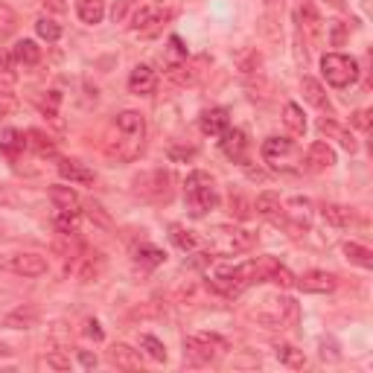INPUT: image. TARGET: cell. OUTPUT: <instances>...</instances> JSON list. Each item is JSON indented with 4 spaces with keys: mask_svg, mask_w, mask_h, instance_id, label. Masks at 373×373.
I'll return each instance as SVG.
<instances>
[{
    "mask_svg": "<svg viewBox=\"0 0 373 373\" xmlns=\"http://www.w3.org/2000/svg\"><path fill=\"white\" fill-rule=\"evenodd\" d=\"M27 137H30V146L38 152V155H41V158H44V155H55V143L50 140V137L44 134V131H38V129H32V131H27Z\"/></svg>",
    "mask_w": 373,
    "mask_h": 373,
    "instance_id": "f546056e",
    "label": "cell"
},
{
    "mask_svg": "<svg viewBox=\"0 0 373 373\" xmlns=\"http://www.w3.org/2000/svg\"><path fill=\"white\" fill-rule=\"evenodd\" d=\"M184 195H187V204H190L192 216H204V213H210L216 204H219V195H216L213 178H210L207 172H202V169H195V172L187 175Z\"/></svg>",
    "mask_w": 373,
    "mask_h": 373,
    "instance_id": "7a4b0ae2",
    "label": "cell"
},
{
    "mask_svg": "<svg viewBox=\"0 0 373 373\" xmlns=\"http://www.w3.org/2000/svg\"><path fill=\"white\" fill-rule=\"evenodd\" d=\"M117 137L111 140L108 152L114 155L117 161H134L143 149L146 140V120L140 111H123L117 114V123H114Z\"/></svg>",
    "mask_w": 373,
    "mask_h": 373,
    "instance_id": "6da1fadb",
    "label": "cell"
},
{
    "mask_svg": "<svg viewBox=\"0 0 373 373\" xmlns=\"http://www.w3.org/2000/svg\"><path fill=\"white\" fill-rule=\"evenodd\" d=\"M321 216H324V222L332 225V228H350L353 222H356V213H353V207H344V204H324Z\"/></svg>",
    "mask_w": 373,
    "mask_h": 373,
    "instance_id": "d6986e66",
    "label": "cell"
},
{
    "mask_svg": "<svg viewBox=\"0 0 373 373\" xmlns=\"http://www.w3.org/2000/svg\"><path fill=\"white\" fill-rule=\"evenodd\" d=\"M0 268H6V263H4V257H0Z\"/></svg>",
    "mask_w": 373,
    "mask_h": 373,
    "instance_id": "816d5d0a",
    "label": "cell"
},
{
    "mask_svg": "<svg viewBox=\"0 0 373 373\" xmlns=\"http://www.w3.org/2000/svg\"><path fill=\"white\" fill-rule=\"evenodd\" d=\"M199 126H202V131L210 134V137H222V134L230 129L228 111H225V108H207V111H202Z\"/></svg>",
    "mask_w": 373,
    "mask_h": 373,
    "instance_id": "9a60e30c",
    "label": "cell"
},
{
    "mask_svg": "<svg viewBox=\"0 0 373 373\" xmlns=\"http://www.w3.org/2000/svg\"><path fill=\"white\" fill-rule=\"evenodd\" d=\"M202 62H204V58H202ZM202 62H195V65H192V62H190V65H187V62H181V65H172V67L166 70L169 82L181 85V88H184V85H192V82L202 76V70H199V65H202Z\"/></svg>",
    "mask_w": 373,
    "mask_h": 373,
    "instance_id": "7402d4cb",
    "label": "cell"
},
{
    "mask_svg": "<svg viewBox=\"0 0 373 373\" xmlns=\"http://www.w3.org/2000/svg\"><path fill=\"white\" fill-rule=\"evenodd\" d=\"M225 350V341L219 336H187L184 339V356L192 365H210L219 359V353Z\"/></svg>",
    "mask_w": 373,
    "mask_h": 373,
    "instance_id": "277c9868",
    "label": "cell"
},
{
    "mask_svg": "<svg viewBox=\"0 0 373 373\" xmlns=\"http://www.w3.org/2000/svg\"><path fill=\"white\" fill-rule=\"evenodd\" d=\"M79 362H82V367H96V356H91V353L88 350H79Z\"/></svg>",
    "mask_w": 373,
    "mask_h": 373,
    "instance_id": "bcb514c9",
    "label": "cell"
},
{
    "mask_svg": "<svg viewBox=\"0 0 373 373\" xmlns=\"http://www.w3.org/2000/svg\"><path fill=\"white\" fill-rule=\"evenodd\" d=\"M47 365L53 370H70V356H65V353H47Z\"/></svg>",
    "mask_w": 373,
    "mask_h": 373,
    "instance_id": "ab89813d",
    "label": "cell"
},
{
    "mask_svg": "<svg viewBox=\"0 0 373 373\" xmlns=\"http://www.w3.org/2000/svg\"><path fill=\"white\" fill-rule=\"evenodd\" d=\"M294 283H298V289H303V292H309V294H329V292H336V286H339L336 274L321 271V268L306 271L303 277H298Z\"/></svg>",
    "mask_w": 373,
    "mask_h": 373,
    "instance_id": "ba28073f",
    "label": "cell"
},
{
    "mask_svg": "<svg viewBox=\"0 0 373 373\" xmlns=\"http://www.w3.org/2000/svg\"><path fill=\"white\" fill-rule=\"evenodd\" d=\"M12 58H15L18 65L32 67V65L41 62V47H38L35 41H30V38H24V41H18V44L12 47Z\"/></svg>",
    "mask_w": 373,
    "mask_h": 373,
    "instance_id": "cb8c5ba5",
    "label": "cell"
},
{
    "mask_svg": "<svg viewBox=\"0 0 373 373\" xmlns=\"http://www.w3.org/2000/svg\"><path fill=\"white\" fill-rule=\"evenodd\" d=\"M88 216H91V219H96V222H100L103 228H111V219H108V216L103 213V207L96 204V202H91V204H88Z\"/></svg>",
    "mask_w": 373,
    "mask_h": 373,
    "instance_id": "60d3db41",
    "label": "cell"
},
{
    "mask_svg": "<svg viewBox=\"0 0 373 373\" xmlns=\"http://www.w3.org/2000/svg\"><path fill=\"white\" fill-rule=\"evenodd\" d=\"M327 4H329L332 9H344V6H347V0H327Z\"/></svg>",
    "mask_w": 373,
    "mask_h": 373,
    "instance_id": "7dc6e473",
    "label": "cell"
},
{
    "mask_svg": "<svg viewBox=\"0 0 373 373\" xmlns=\"http://www.w3.org/2000/svg\"><path fill=\"white\" fill-rule=\"evenodd\" d=\"M254 210H257L260 216H266V219H271V222L283 219V204H280L277 192H260L257 202H254Z\"/></svg>",
    "mask_w": 373,
    "mask_h": 373,
    "instance_id": "ac0fdd59",
    "label": "cell"
},
{
    "mask_svg": "<svg viewBox=\"0 0 373 373\" xmlns=\"http://www.w3.org/2000/svg\"><path fill=\"white\" fill-rule=\"evenodd\" d=\"M108 362L114 367H120V370H137V367H140V356H137V350H131L126 344H114L108 350Z\"/></svg>",
    "mask_w": 373,
    "mask_h": 373,
    "instance_id": "ffe728a7",
    "label": "cell"
},
{
    "mask_svg": "<svg viewBox=\"0 0 373 373\" xmlns=\"http://www.w3.org/2000/svg\"><path fill=\"white\" fill-rule=\"evenodd\" d=\"M166 21V12L158 4H146L131 15V30L140 32V35H155L161 30V24Z\"/></svg>",
    "mask_w": 373,
    "mask_h": 373,
    "instance_id": "52a82bcc",
    "label": "cell"
},
{
    "mask_svg": "<svg viewBox=\"0 0 373 373\" xmlns=\"http://www.w3.org/2000/svg\"><path fill=\"white\" fill-rule=\"evenodd\" d=\"M332 164H336V152H332V146H327V143L318 140V143H312L306 149V169L309 172H324Z\"/></svg>",
    "mask_w": 373,
    "mask_h": 373,
    "instance_id": "4fadbf2b",
    "label": "cell"
},
{
    "mask_svg": "<svg viewBox=\"0 0 373 373\" xmlns=\"http://www.w3.org/2000/svg\"><path fill=\"white\" fill-rule=\"evenodd\" d=\"M18 30V15L12 6L6 4H0V41H6V38Z\"/></svg>",
    "mask_w": 373,
    "mask_h": 373,
    "instance_id": "1f68e13d",
    "label": "cell"
},
{
    "mask_svg": "<svg viewBox=\"0 0 373 373\" xmlns=\"http://www.w3.org/2000/svg\"><path fill=\"white\" fill-rule=\"evenodd\" d=\"M257 237L242 228H216L213 233V251L222 254V257H230V254H240V251H248Z\"/></svg>",
    "mask_w": 373,
    "mask_h": 373,
    "instance_id": "5b68a950",
    "label": "cell"
},
{
    "mask_svg": "<svg viewBox=\"0 0 373 373\" xmlns=\"http://www.w3.org/2000/svg\"><path fill=\"white\" fill-rule=\"evenodd\" d=\"M222 152L228 155L230 161L245 164V152H248V137L242 129H228L222 134Z\"/></svg>",
    "mask_w": 373,
    "mask_h": 373,
    "instance_id": "30bf717a",
    "label": "cell"
},
{
    "mask_svg": "<svg viewBox=\"0 0 373 373\" xmlns=\"http://www.w3.org/2000/svg\"><path fill=\"white\" fill-rule=\"evenodd\" d=\"M301 91H303V100L309 105H315V108H329V100H327V93L321 88L318 79H312V76H303L301 79Z\"/></svg>",
    "mask_w": 373,
    "mask_h": 373,
    "instance_id": "484cf974",
    "label": "cell"
},
{
    "mask_svg": "<svg viewBox=\"0 0 373 373\" xmlns=\"http://www.w3.org/2000/svg\"><path fill=\"white\" fill-rule=\"evenodd\" d=\"M35 32L44 38V41L55 44L58 38H62V27H58L55 21H50V18H41V21H35Z\"/></svg>",
    "mask_w": 373,
    "mask_h": 373,
    "instance_id": "836d02e7",
    "label": "cell"
},
{
    "mask_svg": "<svg viewBox=\"0 0 373 373\" xmlns=\"http://www.w3.org/2000/svg\"><path fill=\"white\" fill-rule=\"evenodd\" d=\"M251 210H254V204L248 199H242V195H233V199H230V213L240 216V219H248Z\"/></svg>",
    "mask_w": 373,
    "mask_h": 373,
    "instance_id": "8d00e7d4",
    "label": "cell"
},
{
    "mask_svg": "<svg viewBox=\"0 0 373 373\" xmlns=\"http://www.w3.org/2000/svg\"><path fill=\"white\" fill-rule=\"evenodd\" d=\"M263 158L274 161V166H277L280 161L294 158V143L286 140V137H268V140L263 143Z\"/></svg>",
    "mask_w": 373,
    "mask_h": 373,
    "instance_id": "e0dca14e",
    "label": "cell"
},
{
    "mask_svg": "<svg viewBox=\"0 0 373 373\" xmlns=\"http://www.w3.org/2000/svg\"><path fill=\"white\" fill-rule=\"evenodd\" d=\"M76 15L82 24H100L105 18V0H76Z\"/></svg>",
    "mask_w": 373,
    "mask_h": 373,
    "instance_id": "44dd1931",
    "label": "cell"
},
{
    "mask_svg": "<svg viewBox=\"0 0 373 373\" xmlns=\"http://www.w3.org/2000/svg\"><path fill=\"white\" fill-rule=\"evenodd\" d=\"M274 356H277L280 365H286V367H292V370H301V367L306 365L303 350L292 347V344H277V347H274Z\"/></svg>",
    "mask_w": 373,
    "mask_h": 373,
    "instance_id": "4316f807",
    "label": "cell"
},
{
    "mask_svg": "<svg viewBox=\"0 0 373 373\" xmlns=\"http://www.w3.org/2000/svg\"><path fill=\"white\" fill-rule=\"evenodd\" d=\"M298 21H301V32L309 38V41H321V35H324V21H321L318 9L312 6L309 0H303V4L298 6Z\"/></svg>",
    "mask_w": 373,
    "mask_h": 373,
    "instance_id": "9c48e42d",
    "label": "cell"
},
{
    "mask_svg": "<svg viewBox=\"0 0 373 373\" xmlns=\"http://www.w3.org/2000/svg\"><path fill=\"white\" fill-rule=\"evenodd\" d=\"M58 175L70 184H82V187H91L93 184V169H88L82 161H73V158H65L58 161Z\"/></svg>",
    "mask_w": 373,
    "mask_h": 373,
    "instance_id": "8fae6325",
    "label": "cell"
},
{
    "mask_svg": "<svg viewBox=\"0 0 373 373\" xmlns=\"http://www.w3.org/2000/svg\"><path fill=\"white\" fill-rule=\"evenodd\" d=\"M155 85H158V73H155L149 65H137L129 76V91L137 93V96H146L155 91Z\"/></svg>",
    "mask_w": 373,
    "mask_h": 373,
    "instance_id": "7c38bea8",
    "label": "cell"
},
{
    "mask_svg": "<svg viewBox=\"0 0 373 373\" xmlns=\"http://www.w3.org/2000/svg\"><path fill=\"white\" fill-rule=\"evenodd\" d=\"M350 123L356 126V129H362V131H367V129H370V111H365V108L356 111V114L350 117Z\"/></svg>",
    "mask_w": 373,
    "mask_h": 373,
    "instance_id": "b9f144b4",
    "label": "cell"
},
{
    "mask_svg": "<svg viewBox=\"0 0 373 373\" xmlns=\"http://www.w3.org/2000/svg\"><path fill=\"white\" fill-rule=\"evenodd\" d=\"M18 108V100L12 93H0V117H6V114H12Z\"/></svg>",
    "mask_w": 373,
    "mask_h": 373,
    "instance_id": "7bdbcfd3",
    "label": "cell"
},
{
    "mask_svg": "<svg viewBox=\"0 0 373 373\" xmlns=\"http://www.w3.org/2000/svg\"><path fill=\"white\" fill-rule=\"evenodd\" d=\"M169 240L178 245L181 251H192V248H195L192 230H187V228H181V225H172V228H169Z\"/></svg>",
    "mask_w": 373,
    "mask_h": 373,
    "instance_id": "d6a6232c",
    "label": "cell"
},
{
    "mask_svg": "<svg viewBox=\"0 0 373 373\" xmlns=\"http://www.w3.org/2000/svg\"><path fill=\"white\" fill-rule=\"evenodd\" d=\"M24 149H27L24 131H18V129H4V131H0V152H4L6 158H18Z\"/></svg>",
    "mask_w": 373,
    "mask_h": 373,
    "instance_id": "603a6c76",
    "label": "cell"
},
{
    "mask_svg": "<svg viewBox=\"0 0 373 373\" xmlns=\"http://www.w3.org/2000/svg\"><path fill=\"white\" fill-rule=\"evenodd\" d=\"M329 41H332V47H341L344 41H347V24H341V21H332L329 24Z\"/></svg>",
    "mask_w": 373,
    "mask_h": 373,
    "instance_id": "f35d334b",
    "label": "cell"
},
{
    "mask_svg": "<svg viewBox=\"0 0 373 373\" xmlns=\"http://www.w3.org/2000/svg\"><path fill=\"white\" fill-rule=\"evenodd\" d=\"M85 336L93 339V341H103V329H100V324H96V321H88V324H85Z\"/></svg>",
    "mask_w": 373,
    "mask_h": 373,
    "instance_id": "ee69618b",
    "label": "cell"
},
{
    "mask_svg": "<svg viewBox=\"0 0 373 373\" xmlns=\"http://www.w3.org/2000/svg\"><path fill=\"white\" fill-rule=\"evenodd\" d=\"M318 129H321L324 134H329V137H336V140H339V143H341V146H344V149H347L350 155L359 149L356 137H353L350 131H344V129H341V126H339L336 120H327V117H324V120H318Z\"/></svg>",
    "mask_w": 373,
    "mask_h": 373,
    "instance_id": "d4e9b609",
    "label": "cell"
},
{
    "mask_svg": "<svg viewBox=\"0 0 373 373\" xmlns=\"http://www.w3.org/2000/svg\"><path fill=\"white\" fill-rule=\"evenodd\" d=\"M6 62H9V55H6V53H0V65H6Z\"/></svg>",
    "mask_w": 373,
    "mask_h": 373,
    "instance_id": "f907efd6",
    "label": "cell"
},
{
    "mask_svg": "<svg viewBox=\"0 0 373 373\" xmlns=\"http://www.w3.org/2000/svg\"><path fill=\"white\" fill-rule=\"evenodd\" d=\"M283 123H286V129L292 131V134H303L306 131V120H303V111H301V105H294V103H286V108H283Z\"/></svg>",
    "mask_w": 373,
    "mask_h": 373,
    "instance_id": "83f0119b",
    "label": "cell"
},
{
    "mask_svg": "<svg viewBox=\"0 0 373 373\" xmlns=\"http://www.w3.org/2000/svg\"><path fill=\"white\" fill-rule=\"evenodd\" d=\"M321 73L332 88H347L359 79V62L344 53H327L321 58Z\"/></svg>",
    "mask_w": 373,
    "mask_h": 373,
    "instance_id": "3957f363",
    "label": "cell"
},
{
    "mask_svg": "<svg viewBox=\"0 0 373 373\" xmlns=\"http://www.w3.org/2000/svg\"><path fill=\"white\" fill-rule=\"evenodd\" d=\"M268 280L271 283H277V286H283V289H289V286H294V277H292V271L289 268H283L280 263L271 268V274H268Z\"/></svg>",
    "mask_w": 373,
    "mask_h": 373,
    "instance_id": "d590c367",
    "label": "cell"
},
{
    "mask_svg": "<svg viewBox=\"0 0 373 373\" xmlns=\"http://www.w3.org/2000/svg\"><path fill=\"white\" fill-rule=\"evenodd\" d=\"M76 219H79V213H58L55 228L62 233H76Z\"/></svg>",
    "mask_w": 373,
    "mask_h": 373,
    "instance_id": "74e56055",
    "label": "cell"
},
{
    "mask_svg": "<svg viewBox=\"0 0 373 373\" xmlns=\"http://www.w3.org/2000/svg\"><path fill=\"white\" fill-rule=\"evenodd\" d=\"M6 268L18 277H41V274H47V257H41V254H12L6 260Z\"/></svg>",
    "mask_w": 373,
    "mask_h": 373,
    "instance_id": "8992f818",
    "label": "cell"
},
{
    "mask_svg": "<svg viewBox=\"0 0 373 373\" xmlns=\"http://www.w3.org/2000/svg\"><path fill=\"white\" fill-rule=\"evenodd\" d=\"M137 260H140L143 266H161L166 260V254L161 248H155V245H140L137 248Z\"/></svg>",
    "mask_w": 373,
    "mask_h": 373,
    "instance_id": "e575fe53",
    "label": "cell"
},
{
    "mask_svg": "<svg viewBox=\"0 0 373 373\" xmlns=\"http://www.w3.org/2000/svg\"><path fill=\"white\" fill-rule=\"evenodd\" d=\"M50 202L55 204L58 213H79V207H82V202H79V195H76V190L67 187V184H55V187H50Z\"/></svg>",
    "mask_w": 373,
    "mask_h": 373,
    "instance_id": "5bb4252c",
    "label": "cell"
},
{
    "mask_svg": "<svg viewBox=\"0 0 373 373\" xmlns=\"http://www.w3.org/2000/svg\"><path fill=\"white\" fill-rule=\"evenodd\" d=\"M140 350L146 353L149 359L155 362H166V347L161 339H155V336H140Z\"/></svg>",
    "mask_w": 373,
    "mask_h": 373,
    "instance_id": "4dcf8cb0",
    "label": "cell"
},
{
    "mask_svg": "<svg viewBox=\"0 0 373 373\" xmlns=\"http://www.w3.org/2000/svg\"><path fill=\"white\" fill-rule=\"evenodd\" d=\"M0 204H9V195H6V190L0 187Z\"/></svg>",
    "mask_w": 373,
    "mask_h": 373,
    "instance_id": "681fc988",
    "label": "cell"
},
{
    "mask_svg": "<svg viewBox=\"0 0 373 373\" xmlns=\"http://www.w3.org/2000/svg\"><path fill=\"white\" fill-rule=\"evenodd\" d=\"M344 254H347V260L350 263H356L362 268H373V251L359 245V242H344Z\"/></svg>",
    "mask_w": 373,
    "mask_h": 373,
    "instance_id": "f1b7e54d",
    "label": "cell"
},
{
    "mask_svg": "<svg viewBox=\"0 0 373 373\" xmlns=\"http://www.w3.org/2000/svg\"><path fill=\"white\" fill-rule=\"evenodd\" d=\"M44 6H47L50 12H65V9L70 6V0H44Z\"/></svg>",
    "mask_w": 373,
    "mask_h": 373,
    "instance_id": "f6af8a7d",
    "label": "cell"
},
{
    "mask_svg": "<svg viewBox=\"0 0 373 373\" xmlns=\"http://www.w3.org/2000/svg\"><path fill=\"white\" fill-rule=\"evenodd\" d=\"M263 4H266V6H268V9H277V6H280V4H283V0H263Z\"/></svg>",
    "mask_w": 373,
    "mask_h": 373,
    "instance_id": "c3c4849f",
    "label": "cell"
},
{
    "mask_svg": "<svg viewBox=\"0 0 373 373\" xmlns=\"http://www.w3.org/2000/svg\"><path fill=\"white\" fill-rule=\"evenodd\" d=\"M35 324H38V306H32V303L15 306L12 312L4 315V327H9V329H30Z\"/></svg>",
    "mask_w": 373,
    "mask_h": 373,
    "instance_id": "2e32d148",
    "label": "cell"
}]
</instances>
